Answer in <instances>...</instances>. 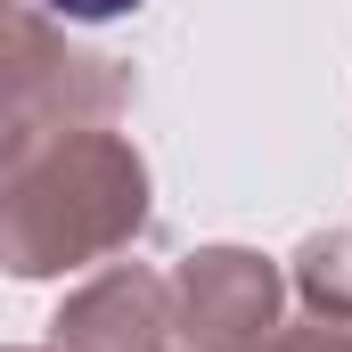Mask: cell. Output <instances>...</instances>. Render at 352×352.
Returning <instances> with one entry per match:
<instances>
[{"label": "cell", "mask_w": 352, "mask_h": 352, "mask_svg": "<svg viewBox=\"0 0 352 352\" xmlns=\"http://www.w3.org/2000/svg\"><path fill=\"white\" fill-rule=\"evenodd\" d=\"M58 16H74V25H115V16H131L140 0H50Z\"/></svg>", "instance_id": "cell-1"}]
</instances>
